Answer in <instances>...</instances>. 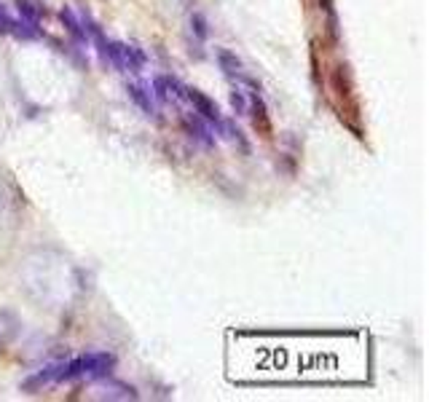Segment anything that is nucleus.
Returning a JSON list of instances; mask_svg holds the SVG:
<instances>
[{"mask_svg": "<svg viewBox=\"0 0 429 402\" xmlns=\"http://www.w3.org/2000/svg\"><path fill=\"white\" fill-rule=\"evenodd\" d=\"M17 11H19L21 19L30 21V24H38L43 19V14H46V8L38 0H17Z\"/></svg>", "mask_w": 429, "mask_h": 402, "instance_id": "obj_11", "label": "nucleus"}, {"mask_svg": "<svg viewBox=\"0 0 429 402\" xmlns=\"http://www.w3.org/2000/svg\"><path fill=\"white\" fill-rule=\"evenodd\" d=\"M105 62H110L121 73H140L148 64V54L134 43H121V40H107L105 46Z\"/></svg>", "mask_w": 429, "mask_h": 402, "instance_id": "obj_2", "label": "nucleus"}, {"mask_svg": "<svg viewBox=\"0 0 429 402\" xmlns=\"http://www.w3.org/2000/svg\"><path fill=\"white\" fill-rule=\"evenodd\" d=\"M126 91H129V100L134 102L145 116H156V102H153V94H150L148 86H143V83H126Z\"/></svg>", "mask_w": 429, "mask_h": 402, "instance_id": "obj_7", "label": "nucleus"}, {"mask_svg": "<svg viewBox=\"0 0 429 402\" xmlns=\"http://www.w3.org/2000/svg\"><path fill=\"white\" fill-rule=\"evenodd\" d=\"M183 129L185 134L191 137L193 142H199L202 148H207V150H212L215 148V132L209 129V123H207L202 116H196V113H185L183 116Z\"/></svg>", "mask_w": 429, "mask_h": 402, "instance_id": "obj_4", "label": "nucleus"}, {"mask_svg": "<svg viewBox=\"0 0 429 402\" xmlns=\"http://www.w3.org/2000/svg\"><path fill=\"white\" fill-rule=\"evenodd\" d=\"M218 132H220V134H223L225 140L228 142H234V145H239V150H242V153H249V142L245 140V134H242V132H239V126H236V123H234V121H225V119H220V123H218Z\"/></svg>", "mask_w": 429, "mask_h": 402, "instance_id": "obj_10", "label": "nucleus"}, {"mask_svg": "<svg viewBox=\"0 0 429 402\" xmlns=\"http://www.w3.org/2000/svg\"><path fill=\"white\" fill-rule=\"evenodd\" d=\"M247 113L252 116V126L261 137H271V119H268V110H266V102L261 97V91H252L249 94V102H247Z\"/></svg>", "mask_w": 429, "mask_h": 402, "instance_id": "obj_5", "label": "nucleus"}, {"mask_svg": "<svg viewBox=\"0 0 429 402\" xmlns=\"http://www.w3.org/2000/svg\"><path fill=\"white\" fill-rule=\"evenodd\" d=\"M247 94L245 91H239V89H234L231 91V107H234V113L236 116H247Z\"/></svg>", "mask_w": 429, "mask_h": 402, "instance_id": "obj_13", "label": "nucleus"}, {"mask_svg": "<svg viewBox=\"0 0 429 402\" xmlns=\"http://www.w3.org/2000/svg\"><path fill=\"white\" fill-rule=\"evenodd\" d=\"M100 381H103L100 383V392H97L100 400H137V397H140L134 386H129V383H123V381H116V378H110V376H105Z\"/></svg>", "mask_w": 429, "mask_h": 402, "instance_id": "obj_6", "label": "nucleus"}, {"mask_svg": "<svg viewBox=\"0 0 429 402\" xmlns=\"http://www.w3.org/2000/svg\"><path fill=\"white\" fill-rule=\"evenodd\" d=\"M185 100L191 102L193 113H196V116H202L207 123H212V126H218V123H220V119H223V116H220V107H218V102L212 100V97H207L204 91L185 86Z\"/></svg>", "mask_w": 429, "mask_h": 402, "instance_id": "obj_3", "label": "nucleus"}, {"mask_svg": "<svg viewBox=\"0 0 429 402\" xmlns=\"http://www.w3.org/2000/svg\"><path fill=\"white\" fill-rule=\"evenodd\" d=\"M60 19H62V24H64V30H67V35L76 40L78 46H86V43H89V38H86V30H83L81 19L76 17V11H73V8H67V6H64V8L60 11Z\"/></svg>", "mask_w": 429, "mask_h": 402, "instance_id": "obj_8", "label": "nucleus"}, {"mask_svg": "<svg viewBox=\"0 0 429 402\" xmlns=\"http://www.w3.org/2000/svg\"><path fill=\"white\" fill-rule=\"evenodd\" d=\"M191 33L196 40H207L209 38V19H207L202 11H193L191 14Z\"/></svg>", "mask_w": 429, "mask_h": 402, "instance_id": "obj_12", "label": "nucleus"}, {"mask_svg": "<svg viewBox=\"0 0 429 402\" xmlns=\"http://www.w3.org/2000/svg\"><path fill=\"white\" fill-rule=\"evenodd\" d=\"M215 57H218V64H220V70H223L228 78H242V60H239L234 51L218 49Z\"/></svg>", "mask_w": 429, "mask_h": 402, "instance_id": "obj_9", "label": "nucleus"}, {"mask_svg": "<svg viewBox=\"0 0 429 402\" xmlns=\"http://www.w3.org/2000/svg\"><path fill=\"white\" fill-rule=\"evenodd\" d=\"M153 97L159 102H172V94H169L166 83H164V76H156V78H153Z\"/></svg>", "mask_w": 429, "mask_h": 402, "instance_id": "obj_14", "label": "nucleus"}, {"mask_svg": "<svg viewBox=\"0 0 429 402\" xmlns=\"http://www.w3.org/2000/svg\"><path fill=\"white\" fill-rule=\"evenodd\" d=\"M113 367H116V357L110 351H89V354L73 357L67 362L46 365L41 373H35L30 381H24V389H38V386H49V383L78 381V378L97 381V378L110 376Z\"/></svg>", "mask_w": 429, "mask_h": 402, "instance_id": "obj_1", "label": "nucleus"}]
</instances>
